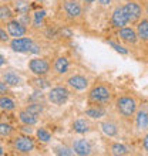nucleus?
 Masks as SVG:
<instances>
[{
    "mask_svg": "<svg viewBox=\"0 0 148 156\" xmlns=\"http://www.w3.org/2000/svg\"><path fill=\"white\" fill-rule=\"evenodd\" d=\"M34 81L37 82V84H36L37 90H41V88H44V87H49V82L44 81V80H41V78H39V80H34Z\"/></svg>",
    "mask_w": 148,
    "mask_h": 156,
    "instance_id": "32",
    "label": "nucleus"
},
{
    "mask_svg": "<svg viewBox=\"0 0 148 156\" xmlns=\"http://www.w3.org/2000/svg\"><path fill=\"white\" fill-rule=\"evenodd\" d=\"M71 126H73V131L76 133H80V135L87 133V132L90 131V123L87 122L86 119H76Z\"/></svg>",
    "mask_w": 148,
    "mask_h": 156,
    "instance_id": "15",
    "label": "nucleus"
},
{
    "mask_svg": "<svg viewBox=\"0 0 148 156\" xmlns=\"http://www.w3.org/2000/svg\"><path fill=\"white\" fill-rule=\"evenodd\" d=\"M68 70V60L66 57H58L54 61V71L57 74H64Z\"/></svg>",
    "mask_w": 148,
    "mask_h": 156,
    "instance_id": "19",
    "label": "nucleus"
},
{
    "mask_svg": "<svg viewBox=\"0 0 148 156\" xmlns=\"http://www.w3.org/2000/svg\"><path fill=\"white\" fill-rule=\"evenodd\" d=\"M135 125L140 131H147L148 129V112L145 109L138 111L135 116Z\"/></svg>",
    "mask_w": 148,
    "mask_h": 156,
    "instance_id": "14",
    "label": "nucleus"
},
{
    "mask_svg": "<svg viewBox=\"0 0 148 156\" xmlns=\"http://www.w3.org/2000/svg\"><path fill=\"white\" fill-rule=\"evenodd\" d=\"M7 84H6V82H0V92H2V95H4V92H6V91H7Z\"/></svg>",
    "mask_w": 148,
    "mask_h": 156,
    "instance_id": "36",
    "label": "nucleus"
},
{
    "mask_svg": "<svg viewBox=\"0 0 148 156\" xmlns=\"http://www.w3.org/2000/svg\"><path fill=\"white\" fill-rule=\"evenodd\" d=\"M0 60H2V61H0V64L3 66V64H4V55H2V57H0Z\"/></svg>",
    "mask_w": 148,
    "mask_h": 156,
    "instance_id": "39",
    "label": "nucleus"
},
{
    "mask_svg": "<svg viewBox=\"0 0 148 156\" xmlns=\"http://www.w3.org/2000/svg\"><path fill=\"white\" fill-rule=\"evenodd\" d=\"M31 126H33V125H24V126H21V131L30 135V133L33 132V128H31Z\"/></svg>",
    "mask_w": 148,
    "mask_h": 156,
    "instance_id": "35",
    "label": "nucleus"
},
{
    "mask_svg": "<svg viewBox=\"0 0 148 156\" xmlns=\"http://www.w3.org/2000/svg\"><path fill=\"white\" fill-rule=\"evenodd\" d=\"M137 34H138V38H141L142 41L148 40V20L142 19L141 21H138V24H137Z\"/></svg>",
    "mask_w": 148,
    "mask_h": 156,
    "instance_id": "18",
    "label": "nucleus"
},
{
    "mask_svg": "<svg viewBox=\"0 0 148 156\" xmlns=\"http://www.w3.org/2000/svg\"><path fill=\"white\" fill-rule=\"evenodd\" d=\"M13 146L19 153H30L34 149V140L30 136H16L13 140Z\"/></svg>",
    "mask_w": 148,
    "mask_h": 156,
    "instance_id": "4",
    "label": "nucleus"
},
{
    "mask_svg": "<svg viewBox=\"0 0 148 156\" xmlns=\"http://www.w3.org/2000/svg\"><path fill=\"white\" fill-rule=\"evenodd\" d=\"M110 151L113 155H127L128 153V148L124 146V145H121V144H113Z\"/></svg>",
    "mask_w": 148,
    "mask_h": 156,
    "instance_id": "23",
    "label": "nucleus"
},
{
    "mask_svg": "<svg viewBox=\"0 0 148 156\" xmlns=\"http://www.w3.org/2000/svg\"><path fill=\"white\" fill-rule=\"evenodd\" d=\"M142 145H144V149L148 152V133L144 136V142H142Z\"/></svg>",
    "mask_w": 148,
    "mask_h": 156,
    "instance_id": "37",
    "label": "nucleus"
},
{
    "mask_svg": "<svg viewBox=\"0 0 148 156\" xmlns=\"http://www.w3.org/2000/svg\"><path fill=\"white\" fill-rule=\"evenodd\" d=\"M16 10H17V13H20V14H26V13H29L30 6H29V3H26V2L20 0V2H17L16 3Z\"/></svg>",
    "mask_w": 148,
    "mask_h": 156,
    "instance_id": "26",
    "label": "nucleus"
},
{
    "mask_svg": "<svg viewBox=\"0 0 148 156\" xmlns=\"http://www.w3.org/2000/svg\"><path fill=\"white\" fill-rule=\"evenodd\" d=\"M0 36H2V37H0V40L3 41V43H4V41H7V40H9V34L6 33V31H4V29L0 30Z\"/></svg>",
    "mask_w": 148,
    "mask_h": 156,
    "instance_id": "34",
    "label": "nucleus"
},
{
    "mask_svg": "<svg viewBox=\"0 0 148 156\" xmlns=\"http://www.w3.org/2000/svg\"><path fill=\"white\" fill-rule=\"evenodd\" d=\"M124 10H125V14H127L130 23H137V21L141 19V16H142V9H141V6L138 3H135V2H128V3H125Z\"/></svg>",
    "mask_w": 148,
    "mask_h": 156,
    "instance_id": "7",
    "label": "nucleus"
},
{
    "mask_svg": "<svg viewBox=\"0 0 148 156\" xmlns=\"http://www.w3.org/2000/svg\"><path fill=\"white\" fill-rule=\"evenodd\" d=\"M88 99H90V102L98 104V105L107 104L111 99V91L108 90V87L103 85V84L94 85L91 88L90 94H88Z\"/></svg>",
    "mask_w": 148,
    "mask_h": 156,
    "instance_id": "2",
    "label": "nucleus"
},
{
    "mask_svg": "<svg viewBox=\"0 0 148 156\" xmlns=\"http://www.w3.org/2000/svg\"><path fill=\"white\" fill-rule=\"evenodd\" d=\"M19 119H20V122L23 125H34V123H37V115L26 111V109H23L19 114Z\"/></svg>",
    "mask_w": 148,
    "mask_h": 156,
    "instance_id": "17",
    "label": "nucleus"
},
{
    "mask_svg": "<svg viewBox=\"0 0 148 156\" xmlns=\"http://www.w3.org/2000/svg\"><path fill=\"white\" fill-rule=\"evenodd\" d=\"M43 109H44V107H43V104L41 102H31L29 107L26 108V111L31 112V114H34V115H40L41 112H43Z\"/></svg>",
    "mask_w": 148,
    "mask_h": 156,
    "instance_id": "25",
    "label": "nucleus"
},
{
    "mask_svg": "<svg viewBox=\"0 0 148 156\" xmlns=\"http://www.w3.org/2000/svg\"><path fill=\"white\" fill-rule=\"evenodd\" d=\"M43 99H44V95L41 94V90H36L34 94L29 97V101H31V102H40Z\"/></svg>",
    "mask_w": 148,
    "mask_h": 156,
    "instance_id": "28",
    "label": "nucleus"
},
{
    "mask_svg": "<svg viewBox=\"0 0 148 156\" xmlns=\"http://www.w3.org/2000/svg\"><path fill=\"white\" fill-rule=\"evenodd\" d=\"M3 81L7 84V85H12V87H16L20 84V77L16 74V73H13V71H9L6 74L3 75Z\"/></svg>",
    "mask_w": 148,
    "mask_h": 156,
    "instance_id": "21",
    "label": "nucleus"
},
{
    "mask_svg": "<svg viewBox=\"0 0 148 156\" xmlns=\"http://www.w3.org/2000/svg\"><path fill=\"white\" fill-rule=\"evenodd\" d=\"M33 40L29 37H17V38H13L10 41V47L12 50L17 51V53H27V51H31L33 48Z\"/></svg>",
    "mask_w": 148,
    "mask_h": 156,
    "instance_id": "6",
    "label": "nucleus"
},
{
    "mask_svg": "<svg viewBox=\"0 0 148 156\" xmlns=\"http://www.w3.org/2000/svg\"><path fill=\"white\" fill-rule=\"evenodd\" d=\"M73 151L76 155L87 156L91 153V145L87 139H77L73 144Z\"/></svg>",
    "mask_w": 148,
    "mask_h": 156,
    "instance_id": "12",
    "label": "nucleus"
},
{
    "mask_svg": "<svg viewBox=\"0 0 148 156\" xmlns=\"http://www.w3.org/2000/svg\"><path fill=\"white\" fill-rule=\"evenodd\" d=\"M115 109L121 116L130 118L137 111V101L132 97H120L115 101Z\"/></svg>",
    "mask_w": 148,
    "mask_h": 156,
    "instance_id": "1",
    "label": "nucleus"
},
{
    "mask_svg": "<svg viewBox=\"0 0 148 156\" xmlns=\"http://www.w3.org/2000/svg\"><path fill=\"white\" fill-rule=\"evenodd\" d=\"M101 131L104 132V135L113 138V136H115L118 133V128H117V125L113 121H105V122L101 123Z\"/></svg>",
    "mask_w": 148,
    "mask_h": 156,
    "instance_id": "16",
    "label": "nucleus"
},
{
    "mask_svg": "<svg viewBox=\"0 0 148 156\" xmlns=\"http://www.w3.org/2000/svg\"><path fill=\"white\" fill-rule=\"evenodd\" d=\"M84 2H86V3H94L95 0H84Z\"/></svg>",
    "mask_w": 148,
    "mask_h": 156,
    "instance_id": "40",
    "label": "nucleus"
},
{
    "mask_svg": "<svg viewBox=\"0 0 148 156\" xmlns=\"http://www.w3.org/2000/svg\"><path fill=\"white\" fill-rule=\"evenodd\" d=\"M44 16H46L44 10H40V12L34 13V27H39V26H40V23L43 21V19H44Z\"/></svg>",
    "mask_w": 148,
    "mask_h": 156,
    "instance_id": "29",
    "label": "nucleus"
},
{
    "mask_svg": "<svg viewBox=\"0 0 148 156\" xmlns=\"http://www.w3.org/2000/svg\"><path fill=\"white\" fill-rule=\"evenodd\" d=\"M68 97H70V92L66 87H54L50 90L47 99L54 105H63V104L67 102Z\"/></svg>",
    "mask_w": 148,
    "mask_h": 156,
    "instance_id": "3",
    "label": "nucleus"
},
{
    "mask_svg": "<svg viewBox=\"0 0 148 156\" xmlns=\"http://www.w3.org/2000/svg\"><path fill=\"white\" fill-rule=\"evenodd\" d=\"M110 45H113V47H114V48L117 50L118 53H121V54H127V50H124L123 47H121V45L115 44V43H113V41H110Z\"/></svg>",
    "mask_w": 148,
    "mask_h": 156,
    "instance_id": "33",
    "label": "nucleus"
},
{
    "mask_svg": "<svg viewBox=\"0 0 148 156\" xmlns=\"http://www.w3.org/2000/svg\"><path fill=\"white\" fill-rule=\"evenodd\" d=\"M147 14H148V4H147Z\"/></svg>",
    "mask_w": 148,
    "mask_h": 156,
    "instance_id": "41",
    "label": "nucleus"
},
{
    "mask_svg": "<svg viewBox=\"0 0 148 156\" xmlns=\"http://www.w3.org/2000/svg\"><path fill=\"white\" fill-rule=\"evenodd\" d=\"M67 84H68L71 88H74V90L83 91L88 87V80H87L86 77H83V75L76 74V75H71V77L67 80Z\"/></svg>",
    "mask_w": 148,
    "mask_h": 156,
    "instance_id": "13",
    "label": "nucleus"
},
{
    "mask_svg": "<svg viewBox=\"0 0 148 156\" xmlns=\"http://www.w3.org/2000/svg\"><path fill=\"white\" fill-rule=\"evenodd\" d=\"M0 108H2V111H13L16 108V104H14V101L12 98H7V97L2 95V98H0Z\"/></svg>",
    "mask_w": 148,
    "mask_h": 156,
    "instance_id": "22",
    "label": "nucleus"
},
{
    "mask_svg": "<svg viewBox=\"0 0 148 156\" xmlns=\"http://www.w3.org/2000/svg\"><path fill=\"white\" fill-rule=\"evenodd\" d=\"M86 115L90 116V118H101V116L105 115V109L101 105L95 104L94 107H90L88 109H86Z\"/></svg>",
    "mask_w": 148,
    "mask_h": 156,
    "instance_id": "20",
    "label": "nucleus"
},
{
    "mask_svg": "<svg viewBox=\"0 0 148 156\" xmlns=\"http://www.w3.org/2000/svg\"><path fill=\"white\" fill-rule=\"evenodd\" d=\"M12 16H13L12 10H10L7 6H2V7H0V19H2V21L9 20Z\"/></svg>",
    "mask_w": 148,
    "mask_h": 156,
    "instance_id": "27",
    "label": "nucleus"
},
{
    "mask_svg": "<svg viewBox=\"0 0 148 156\" xmlns=\"http://www.w3.org/2000/svg\"><path fill=\"white\" fill-rule=\"evenodd\" d=\"M128 17L125 14V10L124 7H117L111 14V24L114 26L115 29H123L128 24Z\"/></svg>",
    "mask_w": 148,
    "mask_h": 156,
    "instance_id": "8",
    "label": "nucleus"
},
{
    "mask_svg": "<svg viewBox=\"0 0 148 156\" xmlns=\"http://www.w3.org/2000/svg\"><path fill=\"white\" fill-rule=\"evenodd\" d=\"M56 153H57V155H66V156L73 155V152H71L68 148H66V146H63V148H57L56 149Z\"/></svg>",
    "mask_w": 148,
    "mask_h": 156,
    "instance_id": "31",
    "label": "nucleus"
},
{
    "mask_svg": "<svg viewBox=\"0 0 148 156\" xmlns=\"http://www.w3.org/2000/svg\"><path fill=\"white\" fill-rule=\"evenodd\" d=\"M29 68L37 77H43L50 71V64L43 58H33L29 61Z\"/></svg>",
    "mask_w": 148,
    "mask_h": 156,
    "instance_id": "5",
    "label": "nucleus"
},
{
    "mask_svg": "<svg viewBox=\"0 0 148 156\" xmlns=\"http://www.w3.org/2000/svg\"><path fill=\"white\" fill-rule=\"evenodd\" d=\"M7 31H9V34L12 36V37H14V38H17V37H23L26 34V27H24V24L21 23L20 20H9L7 21Z\"/></svg>",
    "mask_w": 148,
    "mask_h": 156,
    "instance_id": "10",
    "label": "nucleus"
},
{
    "mask_svg": "<svg viewBox=\"0 0 148 156\" xmlns=\"http://www.w3.org/2000/svg\"><path fill=\"white\" fill-rule=\"evenodd\" d=\"M63 10L70 19H77L81 14V6L77 0H64L63 2Z\"/></svg>",
    "mask_w": 148,
    "mask_h": 156,
    "instance_id": "9",
    "label": "nucleus"
},
{
    "mask_svg": "<svg viewBox=\"0 0 148 156\" xmlns=\"http://www.w3.org/2000/svg\"><path fill=\"white\" fill-rule=\"evenodd\" d=\"M36 135H37V138H39V140L43 142V144H47V142H50V139H51V135L49 133V131H46L44 128H39L36 131Z\"/></svg>",
    "mask_w": 148,
    "mask_h": 156,
    "instance_id": "24",
    "label": "nucleus"
},
{
    "mask_svg": "<svg viewBox=\"0 0 148 156\" xmlns=\"http://www.w3.org/2000/svg\"><path fill=\"white\" fill-rule=\"evenodd\" d=\"M110 3H111V0H98L100 6H108Z\"/></svg>",
    "mask_w": 148,
    "mask_h": 156,
    "instance_id": "38",
    "label": "nucleus"
},
{
    "mask_svg": "<svg viewBox=\"0 0 148 156\" xmlns=\"http://www.w3.org/2000/svg\"><path fill=\"white\" fill-rule=\"evenodd\" d=\"M12 126L7 125V123H0V135L2 136H10L12 133Z\"/></svg>",
    "mask_w": 148,
    "mask_h": 156,
    "instance_id": "30",
    "label": "nucleus"
},
{
    "mask_svg": "<svg viewBox=\"0 0 148 156\" xmlns=\"http://www.w3.org/2000/svg\"><path fill=\"white\" fill-rule=\"evenodd\" d=\"M118 37L127 44H135L138 34H137V30L131 29V27H123L118 31Z\"/></svg>",
    "mask_w": 148,
    "mask_h": 156,
    "instance_id": "11",
    "label": "nucleus"
}]
</instances>
